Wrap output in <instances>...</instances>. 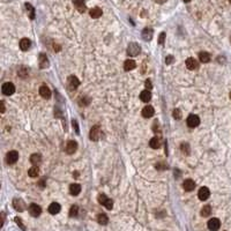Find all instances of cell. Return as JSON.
Masks as SVG:
<instances>
[{"label":"cell","mask_w":231,"mask_h":231,"mask_svg":"<svg viewBox=\"0 0 231 231\" xmlns=\"http://www.w3.org/2000/svg\"><path fill=\"white\" fill-rule=\"evenodd\" d=\"M142 38L144 39V41H150V39L153 38V30L150 29V28H146L143 31H142Z\"/></svg>","instance_id":"603a6c76"},{"label":"cell","mask_w":231,"mask_h":231,"mask_svg":"<svg viewBox=\"0 0 231 231\" xmlns=\"http://www.w3.org/2000/svg\"><path fill=\"white\" fill-rule=\"evenodd\" d=\"M155 1H156L157 4H164L166 0H155Z\"/></svg>","instance_id":"60d3db41"},{"label":"cell","mask_w":231,"mask_h":231,"mask_svg":"<svg viewBox=\"0 0 231 231\" xmlns=\"http://www.w3.org/2000/svg\"><path fill=\"white\" fill-rule=\"evenodd\" d=\"M199 59H200L201 62H205V64H207V62H209L210 61V54L208 52H200L199 53Z\"/></svg>","instance_id":"cb8c5ba5"},{"label":"cell","mask_w":231,"mask_h":231,"mask_svg":"<svg viewBox=\"0 0 231 231\" xmlns=\"http://www.w3.org/2000/svg\"><path fill=\"white\" fill-rule=\"evenodd\" d=\"M172 60H173V57H172V56H168V57L165 58L166 64H171V62H172Z\"/></svg>","instance_id":"f35d334b"},{"label":"cell","mask_w":231,"mask_h":231,"mask_svg":"<svg viewBox=\"0 0 231 231\" xmlns=\"http://www.w3.org/2000/svg\"><path fill=\"white\" fill-rule=\"evenodd\" d=\"M184 1H185V2H190V1H191V0H184Z\"/></svg>","instance_id":"b9f144b4"},{"label":"cell","mask_w":231,"mask_h":231,"mask_svg":"<svg viewBox=\"0 0 231 231\" xmlns=\"http://www.w3.org/2000/svg\"><path fill=\"white\" fill-rule=\"evenodd\" d=\"M164 39H165V32H161V35H160V38H158V43L163 44L164 43Z\"/></svg>","instance_id":"8d00e7d4"},{"label":"cell","mask_w":231,"mask_h":231,"mask_svg":"<svg viewBox=\"0 0 231 231\" xmlns=\"http://www.w3.org/2000/svg\"><path fill=\"white\" fill-rule=\"evenodd\" d=\"M144 84H146V88H147L148 90H149V89H152V88H153V84H152V82H150V80H147Z\"/></svg>","instance_id":"74e56055"},{"label":"cell","mask_w":231,"mask_h":231,"mask_svg":"<svg viewBox=\"0 0 231 231\" xmlns=\"http://www.w3.org/2000/svg\"><path fill=\"white\" fill-rule=\"evenodd\" d=\"M101 135H102L101 127L98 126V125H95V126L90 130V140H92V141H97V140H100Z\"/></svg>","instance_id":"277c9868"},{"label":"cell","mask_w":231,"mask_h":231,"mask_svg":"<svg viewBox=\"0 0 231 231\" xmlns=\"http://www.w3.org/2000/svg\"><path fill=\"white\" fill-rule=\"evenodd\" d=\"M41 161H42V156L39 155V154H32L30 156V163H32L34 165H36V164H38V163H41Z\"/></svg>","instance_id":"484cf974"},{"label":"cell","mask_w":231,"mask_h":231,"mask_svg":"<svg viewBox=\"0 0 231 231\" xmlns=\"http://www.w3.org/2000/svg\"><path fill=\"white\" fill-rule=\"evenodd\" d=\"M39 95L43 97V98L49 100V98L51 97V90H50L49 87H46V86H42V87L39 88Z\"/></svg>","instance_id":"2e32d148"},{"label":"cell","mask_w":231,"mask_h":231,"mask_svg":"<svg viewBox=\"0 0 231 231\" xmlns=\"http://www.w3.org/2000/svg\"><path fill=\"white\" fill-rule=\"evenodd\" d=\"M154 113H155V111H154V108L152 106V105H147V106H144L143 109H142V117L143 118H152L154 116Z\"/></svg>","instance_id":"9c48e42d"},{"label":"cell","mask_w":231,"mask_h":231,"mask_svg":"<svg viewBox=\"0 0 231 231\" xmlns=\"http://www.w3.org/2000/svg\"><path fill=\"white\" fill-rule=\"evenodd\" d=\"M186 67H187L190 71H194L199 68V62L194 59V58H188L186 60Z\"/></svg>","instance_id":"8fae6325"},{"label":"cell","mask_w":231,"mask_h":231,"mask_svg":"<svg viewBox=\"0 0 231 231\" xmlns=\"http://www.w3.org/2000/svg\"><path fill=\"white\" fill-rule=\"evenodd\" d=\"M30 45L31 42L28 38H22L20 41V49H21L22 51H28L30 49Z\"/></svg>","instance_id":"d6986e66"},{"label":"cell","mask_w":231,"mask_h":231,"mask_svg":"<svg viewBox=\"0 0 231 231\" xmlns=\"http://www.w3.org/2000/svg\"><path fill=\"white\" fill-rule=\"evenodd\" d=\"M1 92H2L4 95L9 96V95H13L14 94V92H15V87H14L13 83L6 82L2 84V87H1Z\"/></svg>","instance_id":"6da1fadb"},{"label":"cell","mask_w":231,"mask_h":231,"mask_svg":"<svg viewBox=\"0 0 231 231\" xmlns=\"http://www.w3.org/2000/svg\"><path fill=\"white\" fill-rule=\"evenodd\" d=\"M230 98H231V92H230Z\"/></svg>","instance_id":"7bdbcfd3"},{"label":"cell","mask_w":231,"mask_h":231,"mask_svg":"<svg viewBox=\"0 0 231 231\" xmlns=\"http://www.w3.org/2000/svg\"><path fill=\"white\" fill-rule=\"evenodd\" d=\"M78 212H79L78 206H72V207H71V210H70V216L71 217L76 216V215H78Z\"/></svg>","instance_id":"1f68e13d"},{"label":"cell","mask_w":231,"mask_h":231,"mask_svg":"<svg viewBox=\"0 0 231 231\" xmlns=\"http://www.w3.org/2000/svg\"><path fill=\"white\" fill-rule=\"evenodd\" d=\"M210 195V191L208 187H201L200 190H199V193H198V196H199V199L202 201L207 200L208 198H209Z\"/></svg>","instance_id":"ba28073f"},{"label":"cell","mask_w":231,"mask_h":231,"mask_svg":"<svg viewBox=\"0 0 231 231\" xmlns=\"http://www.w3.org/2000/svg\"><path fill=\"white\" fill-rule=\"evenodd\" d=\"M0 108H1V113H4V112H5V104H4V102H1V103H0Z\"/></svg>","instance_id":"ab89813d"},{"label":"cell","mask_w":231,"mask_h":231,"mask_svg":"<svg viewBox=\"0 0 231 231\" xmlns=\"http://www.w3.org/2000/svg\"><path fill=\"white\" fill-rule=\"evenodd\" d=\"M39 173V169H38V166H32V168H30L29 169V171H28V174L30 176L31 178H35V177H37Z\"/></svg>","instance_id":"f1b7e54d"},{"label":"cell","mask_w":231,"mask_h":231,"mask_svg":"<svg viewBox=\"0 0 231 231\" xmlns=\"http://www.w3.org/2000/svg\"><path fill=\"white\" fill-rule=\"evenodd\" d=\"M140 98H141L142 102L148 103L149 101L152 100V92H149V90H143V92H141V94H140Z\"/></svg>","instance_id":"7402d4cb"},{"label":"cell","mask_w":231,"mask_h":231,"mask_svg":"<svg viewBox=\"0 0 231 231\" xmlns=\"http://www.w3.org/2000/svg\"><path fill=\"white\" fill-rule=\"evenodd\" d=\"M61 207L60 205L58 203V202H52L51 205L49 206V213L52 214V215H56V214H58L59 212H60Z\"/></svg>","instance_id":"e0dca14e"},{"label":"cell","mask_w":231,"mask_h":231,"mask_svg":"<svg viewBox=\"0 0 231 231\" xmlns=\"http://www.w3.org/2000/svg\"><path fill=\"white\" fill-rule=\"evenodd\" d=\"M76 149H78V143L75 141H68L67 142V144H66V153L67 154L72 155L76 152Z\"/></svg>","instance_id":"30bf717a"},{"label":"cell","mask_w":231,"mask_h":231,"mask_svg":"<svg viewBox=\"0 0 231 231\" xmlns=\"http://www.w3.org/2000/svg\"><path fill=\"white\" fill-rule=\"evenodd\" d=\"M74 6L76 7L80 13H84L86 12V4H84V0H72Z\"/></svg>","instance_id":"9a60e30c"},{"label":"cell","mask_w":231,"mask_h":231,"mask_svg":"<svg viewBox=\"0 0 231 231\" xmlns=\"http://www.w3.org/2000/svg\"><path fill=\"white\" fill-rule=\"evenodd\" d=\"M182 150H183L184 153H186V155H188V154H190V147H188V144L187 143L182 144Z\"/></svg>","instance_id":"e575fe53"},{"label":"cell","mask_w":231,"mask_h":231,"mask_svg":"<svg viewBox=\"0 0 231 231\" xmlns=\"http://www.w3.org/2000/svg\"><path fill=\"white\" fill-rule=\"evenodd\" d=\"M140 51H141V48H140L139 44H136V43H131L128 45V48H127V53H128L130 56H132V57L138 56L140 53Z\"/></svg>","instance_id":"7a4b0ae2"},{"label":"cell","mask_w":231,"mask_h":231,"mask_svg":"<svg viewBox=\"0 0 231 231\" xmlns=\"http://www.w3.org/2000/svg\"><path fill=\"white\" fill-rule=\"evenodd\" d=\"M39 66L42 68H45L49 66V62H48V58L45 54H39Z\"/></svg>","instance_id":"4316f807"},{"label":"cell","mask_w":231,"mask_h":231,"mask_svg":"<svg viewBox=\"0 0 231 231\" xmlns=\"http://www.w3.org/2000/svg\"><path fill=\"white\" fill-rule=\"evenodd\" d=\"M186 122H187L188 127L194 128V127L199 126V124H200V118L198 117V116H195V114H190V116L187 117Z\"/></svg>","instance_id":"3957f363"},{"label":"cell","mask_w":231,"mask_h":231,"mask_svg":"<svg viewBox=\"0 0 231 231\" xmlns=\"http://www.w3.org/2000/svg\"><path fill=\"white\" fill-rule=\"evenodd\" d=\"M13 206L14 208H15V210H18V212H23V210L26 209V205H24V202L21 199H14Z\"/></svg>","instance_id":"7c38bea8"},{"label":"cell","mask_w":231,"mask_h":231,"mask_svg":"<svg viewBox=\"0 0 231 231\" xmlns=\"http://www.w3.org/2000/svg\"><path fill=\"white\" fill-rule=\"evenodd\" d=\"M18 160H19V153L15 152V150L9 152V153L7 154V156H6V161H7L8 164H14V163L18 162Z\"/></svg>","instance_id":"52a82bcc"},{"label":"cell","mask_w":231,"mask_h":231,"mask_svg":"<svg viewBox=\"0 0 231 231\" xmlns=\"http://www.w3.org/2000/svg\"><path fill=\"white\" fill-rule=\"evenodd\" d=\"M97 222L100 223V224H102V225H106L108 222H109V218H108V216L105 214H100L97 216Z\"/></svg>","instance_id":"d4e9b609"},{"label":"cell","mask_w":231,"mask_h":231,"mask_svg":"<svg viewBox=\"0 0 231 231\" xmlns=\"http://www.w3.org/2000/svg\"><path fill=\"white\" fill-rule=\"evenodd\" d=\"M173 118L174 119H177V120L182 119V112H180V110L179 109L173 110Z\"/></svg>","instance_id":"836d02e7"},{"label":"cell","mask_w":231,"mask_h":231,"mask_svg":"<svg viewBox=\"0 0 231 231\" xmlns=\"http://www.w3.org/2000/svg\"><path fill=\"white\" fill-rule=\"evenodd\" d=\"M79 84H80V82H79V80L75 76H70L68 78V89L70 90H75L79 87Z\"/></svg>","instance_id":"5bb4252c"},{"label":"cell","mask_w":231,"mask_h":231,"mask_svg":"<svg viewBox=\"0 0 231 231\" xmlns=\"http://www.w3.org/2000/svg\"><path fill=\"white\" fill-rule=\"evenodd\" d=\"M149 144H150V147H152L153 149L160 148V139H157V138H153V139L149 141Z\"/></svg>","instance_id":"f546056e"},{"label":"cell","mask_w":231,"mask_h":231,"mask_svg":"<svg viewBox=\"0 0 231 231\" xmlns=\"http://www.w3.org/2000/svg\"><path fill=\"white\" fill-rule=\"evenodd\" d=\"M210 213H212V207H210L209 205L203 206V207H202V209H201V216L207 217V216H209L210 215Z\"/></svg>","instance_id":"83f0119b"},{"label":"cell","mask_w":231,"mask_h":231,"mask_svg":"<svg viewBox=\"0 0 231 231\" xmlns=\"http://www.w3.org/2000/svg\"><path fill=\"white\" fill-rule=\"evenodd\" d=\"M229 2H231V0H229Z\"/></svg>","instance_id":"ee69618b"},{"label":"cell","mask_w":231,"mask_h":231,"mask_svg":"<svg viewBox=\"0 0 231 231\" xmlns=\"http://www.w3.org/2000/svg\"><path fill=\"white\" fill-rule=\"evenodd\" d=\"M108 200H109V198L105 195V194H100V195H98V202H100L101 205L104 206L105 202H106Z\"/></svg>","instance_id":"d6a6232c"},{"label":"cell","mask_w":231,"mask_h":231,"mask_svg":"<svg viewBox=\"0 0 231 231\" xmlns=\"http://www.w3.org/2000/svg\"><path fill=\"white\" fill-rule=\"evenodd\" d=\"M135 67H136V62H135L134 60H132V59H127V60L124 62V70L127 71V72L134 70Z\"/></svg>","instance_id":"ac0fdd59"},{"label":"cell","mask_w":231,"mask_h":231,"mask_svg":"<svg viewBox=\"0 0 231 231\" xmlns=\"http://www.w3.org/2000/svg\"><path fill=\"white\" fill-rule=\"evenodd\" d=\"M183 187L186 192H191V191H193L194 187H195V183L193 182L192 179H186L183 184Z\"/></svg>","instance_id":"4fadbf2b"},{"label":"cell","mask_w":231,"mask_h":231,"mask_svg":"<svg viewBox=\"0 0 231 231\" xmlns=\"http://www.w3.org/2000/svg\"><path fill=\"white\" fill-rule=\"evenodd\" d=\"M15 222L18 223V225H20V227H21V229H22V230H26V227H24V225L22 224L21 218H20V217H15Z\"/></svg>","instance_id":"d590c367"},{"label":"cell","mask_w":231,"mask_h":231,"mask_svg":"<svg viewBox=\"0 0 231 231\" xmlns=\"http://www.w3.org/2000/svg\"><path fill=\"white\" fill-rule=\"evenodd\" d=\"M90 16H92V19H98L102 16V14H103V12H102V9L100 8V7H94L92 9H90Z\"/></svg>","instance_id":"44dd1931"},{"label":"cell","mask_w":231,"mask_h":231,"mask_svg":"<svg viewBox=\"0 0 231 231\" xmlns=\"http://www.w3.org/2000/svg\"><path fill=\"white\" fill-rule=\"evenodd\" d=\"M80 192H81V186L79 185V184L74 183L72 184L70 186V193L72 194V195H79L80 194Z\"/></svg>","instance_id":"ffe728a7"},{"label":"cell","mask_w":231,"mask_h":231,"mask_svg":"<svg viewBox=\"0 0 231 231\" xmlns=\"http://www.w3.org/2000/svg\"><path fill=\"white\" fill-rule=\"evenodd\" d=\"M220 227H221V222H220L218 218L214 217L210 218L209 221H208V229L210 231H217L220 229Z\"/></svg>","instance_id":"8992f818"},{"label":"cell","mask_w":231,"mask_h":231,"mask_svg":"<svg viewBox=\"0 0 231 231\" xmlns=\"http://www.w3.org/2000/svg\"><path fill=\"white\" fill-rule=\"evenodd\" d=\"M26 8H27V11H29V16H30V19L35 18V9H34V7H32L30 4H26Z\"/></svg>","instance_id":"4dcf8cb0"},{"label":"cell","mask_w":231,"mask_h":231,"mask_svg":"<svg viewBox=\"0 0 231 231\" xmlns=\"http://www.w3.org/2000/svg\"><path fill=\"white\" fill-rule=\"evenodd\" d=\"M28 210H29V214H30L31 216H34V217H38L39 215H41V213H42V208L38 205H36V203H31L29 206Z\"/></svg>","instance_id":"5b68a950"}]
</instances>
